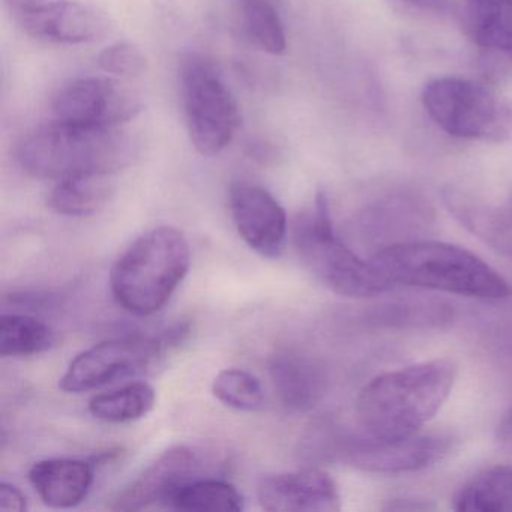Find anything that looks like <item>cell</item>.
<instances>
[{"label":"cell","mask_w":512,"mask_h":512,"mask_svg":"<svg viewBox=\"0 0 512 512\" xmlns=\"http://www.w3.org/2000/svg\"><path fill=\"white\" fill-rule=\"evenodd\" d=\"M457 376L454 359L436 358L374 377L356 400L362 431L377 439L418 433L442 409Z\"/></svg>","instance_id":"1"},{"label":"cell","mask_w":512,"mask_h":512,"mask_svg":"<svg viewBox=\"0 0 512 512\" xmlns=\"http://www.w3.org/2000/svg\"><path fill=\"white\" fill-rule=\"evenodd\" d=\"M374 263L391 286L452 293L500 301L512 295L508 281L476 254L437 241L397 242L374 254Z\"/></svg>","instance_id":"2"},{"label":"cell","mask_w":512,"mask_h":512,"mask_svg":"<svg viewBox=\"0 0 512 512\" xmlns=\"http://www.w3.org/2000/svg\"><path fill=\"white\" fill-rule=\"evenodd\" d=\"M136 148L115 130H89L56 121L29 131L16 149L23 172L38 179H59L77 173L115 175L130 166Z\"/></svg>","instance_id":"3"},{"label":"cell","mask_w":512,"mask_h":512,"mask_svg":"<svg viewBox=\"0 0 512 512\" xmlns=\"http://www.w3.org/2000/svg\"><path fill=\"white\" fill-rule=\"evenodd\" d=\"M191 266L187 238L161 226L139 236L113 266L110 287L119 307L134 316L158 313L181 286Z\"/></svg>","instance_id":"4"},{"label":"cell","mask_w":512,"mask_h":512,"mask_svg":"<svg viewBox=\"0 0 512 512\" xmlns=\"http://www.w3.org/2000/svg\"><path fill=\"white\" fill-rule=\"evenodd\" d=\"M293 239L308 271L338 295L371 298L392 287L371 260L338 238L325 193L317 194L313 211L299 218Z\"/></svg>","instance_id":"5"},{"label":"cell","mask_w":512,"mask_h":512,"mask_svg":"<svg viewBox=\"0 0 512 512\" xmlns=\"http://www.w3.org/2000/svg\"><path fill=\"white\" fill-rule=\"evenodd\" d=\"M422 104L448 136L494 143L512 137V100L482 83L454 77L433 80L422 92Z\"/></svg>","instance_id":"6"},{"label":"cell","mask_w":512,"mask_h":512,"mask_svg":"<svg viewBox=\"0 0 512 512\" xmlns=\"http://www.w3.org/2000/svg\"><path fill=\"white\" fill-rule=\"evenodd\" d=\"M179 83L191 143L203 157H215L241 127L238 103L217 68L197 53L182 59Z\"/></svg>","instance_id":"7"},{"label":"cell","mask_w":512,"mask_h":512,"mask_svg":"<svg viewBox=\"0 0 512 512\" xmlns=\"http://www.w3.org/2000/svg\"><path fill=\"white\" fill-rule=\"evenodd\" d=\"M161 343L155 338H113L83 350L68 365L59 388L82 394L103 388L115 380L145 373L160 358Z\"/></svg>","instance_id":"8"},{"label":"cell","mask_w":512,"mask_h":512,"mask_svg":"<svg viewBox=\"0 0 512 512\" xmlns=\"http://www.w3.org/2000/svg\"><path fill=\"white\" fill-rule=\"evenodd\" d=\"M452 437L443 433H415L410 436L377 439L367 436L344 439L338 454L364 472L400 475L427 469L449 454Z\"/></svg>","instance_id":"9"},{"label":"cell","mask_w":512,"mask_h":512,"mask_svg":"<svg viewBox=\"0 0 512 512\" xmlns=\"http://www.w3.org/2000/svg\"><path fill=\"white\" fill-rule=\"evenodd\" d=\"M142 101L131 89L107 79L74 80L56 95V121L89 130H115L136 118Z\"/></svg>","instance_id":"10"},{"label":"cell","mask_w":512,"mask_h":512,"mask_svg":"<svg viewBox=\"0 0 512 512\" xmlns=\"http://www.w3.org/2000/svg\"><path fill=\"white\" fill-rule=\"evenodd\" d=\"M229 209L242 241L266 259H278L287 239V215L265 188L235 182L229 190Z\"/></svg>","instance_id":"11"},{"label":"cell","mask_w":512,"mask_h":512,"mask_svg":"<svg viewBox=\"0 0 512 512\" xmlns=\"http://www.w3.org/2000/svg\"><path fill=\"white\" fill-rule=\"evenodd\" d=\"M199 467V458L187 446L167 449L142 475L131 482L113 500V511H145V509L167 508L173 494L193 479Z\"/></svg>","instance_id":"12"},{"label":"cell","mask_w":512,"mask_h":512,"mask_svg":"<svg viewBox=\"0 0 512 512\" xmlns=\"http://www.w3.org/2000/svg\"><path fill=\"white\" fill-rule=\"evenodd\" d=\"M260 506L269 512H335L341 509L337 482L319 469L277 473L257 488Z\"/></svg>","instance_id":"13"},{"label":"cell","mask_w":512,"mask_h":512,"mask_svg":"<svg viewBox=\"0 0 512 512\" xmlns=\"http://www.w3.org/2000/svg\"><path fill=\"white\" fill-rule=\"evenodd\" d=\"M461 23L485 64H512V0H463Z\"/></svg>","instance_id":"14"},{"label":"cell","mask_w":512,"mask_h":512,"mask_svg":"<svg viewBox=\"0 0 512 512\" xmlns=\"http://www.w3.org/2000/svg\"><path fill=\"white\" fill-rule=\"evenodd\" d=\"M29 482L50 508H74L91 491L94 466L76 458H47L31 467Z\"/></svg>","instance_id":"15"},{"label":"cell","mask_w":512,"mask_h":512,"mask_svg":"<svg viewBox=\"0 0 512 512\" xmlns=\"http://www.w3.org/2000/svg\"><path fill=\"white\" fill-rule=\"evenodd\" d=\"M269 376L281 403L293 412L314 409L328 385L323 368L296 352L277 353L269 364Z\"/></svg>","instance_id":"16"},{"label":"cell","mask_w":512,"mask_h":512,"mask_svg":"<svg viewBox=\"0 0 512 512\" xmlns=\"http://www.w3.org/2000/svg\"><path fill=\"white\" fill-rule=\"evenodd\" d=\"M109 19L91 5L62 0L49 13L26 26L23 31L38 40L61 44L94 43L106 37Z\"/></svg>","instance_id":"17"},{"label":"cell","mask_w":512,"mask_h":512,"mask_svg":"<svg viewBox=\"0 0 512 512\" xmlns=\"http://www.w3.org/2000/svg\"><path fill=\"white\" fill-rule=\"evenodd\" d=\"M115 191L112 175L77 173L56 181L49 196V206L64 217H91L109 205Z\"/></svg>","instance_id":"18"},{"label":"cell","mask_w":512,"mask_h":512,"mask_svg":"<svg viewBox=\"0 0 512 512\" xmlns=\"http://www.w3.org/2000/svg\"><path fill=\"white\" fill-rule=\"evenodd\" d=\"M458 512L512 511V466L497 464L467 481L454 496Z\"/></svg>","instance_id":"19"},{"label":"cell","mask_w":512,"mask_h":512,"mask_svg":"<svg viewBox=\"0 0 512 512\" xmlns=\"http://www.w3.org/2000/svg\"><path fill=\"white\" fill-rule=\"evenodd\" d=\"M167 509L181 512H241L245 509V502L238 488L230 482L191 479L173 494Z\"/></svg>","instance_id":"20"},{"label":"cell","mask_w":512,"mask_h":512,"mask_svg":"<svg viewBox=\"0 0 512 512\" xmlns=\"http://www.w3.org/2000/svg\"><path fill=\"white\" fill-rule=\"evenodd\" d=\"M157 394L146 382H133L115 391L100 394L89 401L94 418L109 424L139 421L154 409Z\"/></svg>","instance_id":"21"},{"label":"cell","mask_w":512,"mask_h":512,"mask_svg":"<svg viewBox=\"0 0 512 512\" xmlns=\"http://www.w3.org/2000/svg\"><path fill=\"white\" fill-rule=\"evenodd\" d=\"M56 335L43 320L28 314H4L0 319V355L20 358L49 352Z\"/></svg>","instance_id":"22"},{"label":"cell","mask_w":512,"mask_h":512,"mask_svg":"<svg viewBox=\"0 0 512 512\" xmlns=\"http://www.w3.org/2000/svg\"><path fill=\"white\" fill-rule=\"evenodd\" d=\"M446 205L457 215L458 220L478 233L481 238L488 239L490 244L496 245L500 250L512 253V220L503 217L497 211H491L487 206L479 205L466 194L448 190L445 194Z\"/></svg>","instance_id":"23"},{"label":"cell","mask_w":512,"mask_h":512,"mask_svg":"<svg viewBox=\"0 0 512 512\" xmlns=\"http://www.w3.org/2000/svg\"><path fill=\"white\" fill-rule=\"evenodd\" d=\"M239 20L245 37L257 49L272 56L286 52L284 25L269 0H239Z\"/></svg>","instance_id":"24"},{"label":"cell","mask_w":512,"mask_h":512,"mask_svg":"<svg viewBox=\"0 0 512 512\" xmlns=\"http://www.w3.org/2000/svg\"><path fill=\"white\" fill-rule=\"evenodd\" d=\"M215 398L239 412H257L265 407L266 395L256 376L239 368L220 371L212 382Z\"/></svg>","instance_id":"25"},{"label":"cell","mask_w":512,"mask_h":512,"mask_svg":"<svg viewBox=\"0 0 512 512\" xmlns=\"http://www.w3.org/2000/svg\"><path fill=\"white\" fill-rule=\"evenodd\" d=\"M98 65L107 74L119 77H139L148 70L145 53L131 43H116L101 50Z\"/></svg>","instance_id":"26"},{"label":"cell","mask_w":512,"mask_h":512,"mask_svg":"<svg viewBox=\"0 0 512 512\" xmlns=\"http://www.w3.org/2000/svg\"><path fill=\"white\" fill-rule=\"evenodd\" d=\"M61 0H5L8 11L20 28L46 14Z\"/></svg>","instance_id":"27"},{"label":"cell","mask_w":512,"mask_h":512,"mask_svg":"<svg viewBox=\"0 0 512 512\" xmlns=\"http://www.w3.org/2000/svg\"><path fill=\"white\" fill-rule=\"evenodd\" d=\"M0 509L2 511L23 512L28 509V500L16 485L2 482L0 484Z\"/></svg>","instance_id":"28"},{"label":"cell","mask_w":512,"mask_h":512,"mask_svg":"<svg viewBox=\"0 0 512 512\" xmlns=\"http://www.w3.org/2000/svg\"><path fill=\"white\" fill-rule=\"evenodd\" d=\"M496 440L500 448L512 452V409L503 416L502 421L497 425Z\"/></svg>","instance_id":"29"},{"label":"cell","mask_w":512,"mask_h":512,"mask_svg":"<svg viewBox=\"0 0 512 512\" xmlns=\"http://www.w3.org/2000/svg\"><path fill=\"white\" fill-rule=\"evenodd\" d=\"M400 2L416 10L439 13V11L448 10L454 0H400Z\"/></svg>","instance_id":"30"},{"label":"cell","mask_w":512,"mask_h":512,"mask_svg":"<svg viewBox=\"0 0 512 512\" xmlns=\"http://www.w3.org/2000/svg\"><path fill=\"white\" fill-rule=\"evenodd\" d=\"M386 511H430L433 505L418 499H394L386 506Z\"/></svg>","instance_id":"31"},{"label":"cell","mask_w":512,"mask_h":512,"mask_svg":"<svg viewBox=\"0 0 512 512\" xmlns=\"http://www.w3.org/2000/svg\"><path fill=\"white\" fill-rule=\"evenodd\" d=\"M509 217H511V220H512V209H511V214H509Z\"/></svg>","instance_id":"32"}]
</instances>
